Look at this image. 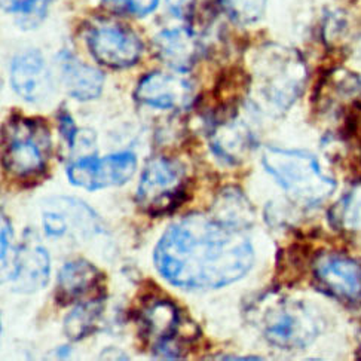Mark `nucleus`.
I'll return each mask as SVG.
<instances>
[{
  "label": "nucleus",
  "mask_w": 361,
  "mask_h": 361,
  "mask_svg": "<svg viewBox=\"0 0 361 361\" xmlns=\"http://www.w3.org/2000/svg\"><path fill=\"white\" fill-rule=\"evenodd\" d=\"M164 279L185 290H214L241 280L255 253L241 229L213 216L190 214L165 231L155 248Z\"/></svg>",
  "instance_id": "f257e3e1"
},
{
  "label": "nucleus",
  "mask_w": 361,
  "mask_h": 361,
  "mask_svg": "<svg viewBox=\"0 0 361 361\" xmlns=\"http://www.w3.org/2000/svg\"><path fill=\"white\" fill-rule=\"evenodd\" d=\"M262 161L275 182L299 204L318 205L335 190V180L324 174L320 164L308 152L269 147Z\"/></svg>",
  "instance_id": "f03ea898"
},
{
  "label": "nucleus",
  "mask_w": 361,
  "mask_h": 361,
  "mask_svg": "<svg viewBox=\"0 0 361 361\" xmlns=\"http://www.w3.org/2000/svg\"><path fill=\"white\" fill-rule=\"evenodd\" d=\"M49 154V133L40 121L12 118L4 130V169L17 178L45 173Z\"/></svg>",
  "instance_id": "7ed1b4c3"
},
{
  "label": "nucleus",
  "mask_w": 361,
  "mask_h": 361,
  "mask_svg": "<svg viewBox=\"0 0 361 361\" xmlns=\"http://www.w3.org/2000/svg\"><path fill=\"white\" fill-rule=\"evenodd\" d=\"M257 326L265 339L283 350H298L310 345L318 335V323L314 315L296 300H274L257 308Z\"/></svg>",
  "instance_id": "20e7f679"
},
{
  "label": "nucleus",
  "mask_w": 361,
  "mask_h": 361,
  "mask_svg": "<svg viewBox=\"0 0 361 361\" xmlns=\"http://www.w3.org/2000/svg\"><path fill=\"white\" fill-rule=\"evenodd\" d=\"M188 198V178L183 166L174 159L149 161L138 183L137 204L152 216L171 213Z\"/></svg>",
  "instance_id": "39448f33"
},
{
  "label": "nucleus",
  "mask_w": 361,
  "mask_h": 361,
  "mask_svg": "<svg viewBox=\"0 0 361 361\" xmlns=\"http://www.w3.org/2000/svg\"><path fill=\"white\" fill-rule=\"evenodd\" d=\"M137 170V159L130 152L106 158H85L67 169L68 180L87 190H99L127 183Z\"/></svg>",
  "instance_id": "423d86ee"
},
{
  "label": "nucleus",
  "mask_w": 361,
  "mask_h": 361,
  "mask_svg": "<svg viewBox=\"0 0 361 361\" xmlns=\"http://www.w3.org/2000/svg\"><path fill=\"white\" fill-rule=\"evenodd\" d=\"M95 61L110 68H127L142 57L143 45L138 36L127 27L106 24L94 27L87 37Z\"/></svg>",
  "instance_id": "0eeeda50"
},
{
  "label": "nucleus",
  "mask_w": 361,
  "mask_h": 361,
  "mask_svg": "<svg viewBox=\"0 0 361 361\" xmlns=\"http://www.w3.org/2000/svg\"><path fill=\"white\" fill-rule=\"evenodd\" d=\"M314 279L322 291L343 302L361 299V265L339 253H326L314 262Z\"/></svg>",
  "instance_id": "6e6552de"
},
{
  "label": "nucleus",
  "mask_w": 361,
  "mask_h": 361,
  "mask_svg": "<svg viewBox=\"0 0 361 361\" xmlns=\"http://www.w3.org/2000/svg\"><path fill=\"white\" fill-rule=\"evenodd\" d=\"M259 76L269 100L279 106H288L302 87L305 71L293 54L271 51L259 63Z\"/></svg>",
  "instance_id": "1a4fd4ad"
},
{
  "label": "nucleus",
  "mask_w": 361,
  "mask_h": 361,
  "mask_svg": "<svg viewBox=\"0 0 361 361\" xmlns=\"http://www.w3.org/2000/svg\"><path fill=\"white\" fill-rule=\"evenodd\" d=\"M104 275L85 259L68 262L59 274L55 302L61 307L73 303L102 300L104 298Z\"/></svg>",
  "instance_id": "9d476101"
},
{
  "label": "nucleus",
  "mask_w": 361,
  "mask_h": 361,
  "mask_svg": "<svg viewBox=\"0 0 361 361\" xmlns=\"http://www.w3.org/2000/svg\"><path fill=\"white\" fill-rule=\"evenodd\" d=\"M193 95L192 83L177 75L155 72L143 78L138 83L137 100L157 109L186 107Z\"/></svg>",
  "instance_id": "9b49d317"
},
{
  "label": "nucleus",
  "mask_w": 361,
  "mask_h": 361,
  "mask_svg": "<svg viewBox=\"0 0 361 361\" xmlns=\"http://www.w3.org/2000/svg\"><path fill=\"white\" fill-rule=\"evenodd\" d=\"M11 83L16 92L30 103L45 100L52 91V80L48 67L36 51L17 55L11 66Z\"/></svg>",
  "instance_id": "f8f14e48"
},
{
  "label": "nucleus",
  "mask_w": 361,
  "mask_h": 361,
  "mask_svg": "<svg viewBox=\"0 0 361 361\" xmlns=\"http://www.w3.org/2000/svg\"><path fill=\"white\" fill-rule=\"evenodd\" d=\"M49 268L47 250L32 240H25L13 253V263L11 274L8 275V281L17 291L32 293V291L47 286Z\"/></svg>",
  "instance_id": "ddd939ff"
},
{
  "label": "nucleus",
  "mask_w": 361,
  "mask_h": 361,
  "mask_svg": "<svg viewBox=\"0 0 361 361\" xmlns=\"http://www.w3.org/2000/svg\"><path fill=\"white\" fill-rule=\"evenodd\" d=\"M155 52L165 64L185 72L200 57V40L189 29H173L159 33L154 39Z\"/></svg>",
  "instance_id": "4468645a"
},
{
  "label": "nucleus",
  "mask_w": 361,
  "mask_h": 361,
  "mask_svg": "<svg viewBox=\"0 0 361 361\" xmlns=\"http://www.w3.org/2000/svg\"><path fill=\"white\" fill-rule=\"evenodd\" d=\"M60 66L66 90L73 99L88 102L102 94L104 76L95 67L79 61L68 52L60 54Z\"/></svg>",
  "instance_id": "2eb2a0df"
},
{
  "label": "nucleus",
  "mask_w": 361,
  "mask_h": 361,
  "mask_svg": "<svg viewBox=\"0 0 361 361\" xmlns=\"http://www.w3.org/2000/svg\"><path fill=\"white\" fill-rule=\"evenodd\" d=\"M138 320H140L143 338L152 342V348L161 342L176 339L182 327V317L176 305L169 300L152 302Z\"/></svg>",
  "instance_id": "dca6fc26"
},
{
  "label": "nucleus",
  "mask_w": 361,
  "mask_h": 361,
  "mask_svg": "<svg viewBox=\"0 0 361 361\" xmlns=\"http://www.w3.org/2000/svg\"><path fill=\"white\" fill-rule=\"evenodd\" d=\"M102 311V300L79 303L78 307L66 317V336L71 341H80L91 335L97 329V323H99Z\"/></svg>",
  "instance_id": "f3484780"
},
{
  "label": "nucleus",
  "mask_w": 361,
  "mask_h": 361,
  "mask_svg": "<svg viewBox=\"0 0 361 361\" xmlns=\"http://www.w3.org/2000/svg\"><path fill=\"white\" fill-rule=\"evenodd\" d=\"M217 208L213 217L220 224H225L233 228H244L253 217V212L250 208L248 201L237 190L221 193V198L216 202Z\"/></svg>",
  "instance_id": "a211bd4d"
},
{
  "label": "nucleus",
  "mask_w": 361,
  "mask_h": 361,
  "mask_svg": "<svg viewBox=\"0 0 361 361\" xmlns=\"http://www.w3.org/2000/svg\"><path fill=\"white\" fill-rule=\"evenodd\" d=\"M224 131H216L212 138V147L214 154L225 161L235 162L250 146V134L244 128H238L228 122L221 123Z\"/></svg>",
  "instance_id": "6ab92c4d"
},
{
  "label": "nucleus",
  "mask_w": 361,
  "mask_h": 361,
  "mask_svg": "<svg viewBox=\"0 0 361 361\" xmlns=\"http://www.w3.org/2000/svg\"><path fill=\"white\" fill-rule=\"evenodd\" d=\"M331 221L341 229L361 231V186L353 189L331 210Z\"/></svg>",
  "instance_id": "aec40b11"
},
{
  "label": "nucleus",
  "mask_w": 361,
  "mask_h": 361,
  "mask_svg": "<svg viewBox=\"0 0 361 361\" xmlns=\"http://www.w3.org/2000/svg\"><path fill=\"white\" fill-rule=\"evenodd\" d=\"M267 0H224L229 16L240 23L257 21L265 11Z\"/></svg>",
  "instance_id": "412c9836"
},
{
  "label": "nucleus",
  "mask_w": 361,
  "mask_h": 361,
  "mask_svg": "<svg viewBox=\"0 0 361 361\" xmlns=\"http://www.w3.org/2000/svg\"><path fill=\"white\" fill-rule=\"evenodd\" d=\"M159 0H103V4L115 12L145 17L158 6Z\"/></svg>",
  "instance_id": "4be33fe9"
},
{
  "label": "nucleus",
  "mask_w": 361,
  "mask_h": 361,
  "mask_svg": "<svg viewBox=\"0 0 361 361\" xmlns=\"http://www.w3.org/2000/svg\"><path fill=\"white\" fill-rule=\"evenodd\" d=\"M51 4V0H6L5 9L8 12L21 13V16L32 18L36 17L40 20L44 17L47 6Z\"/></svg>",
  "instance_id": "5701e85b"
},
{
  "label": "nucleus",
  "mask_w": 361,
  "mask_h": 361,
  "mask_svg": "<svg viewBox=\"0 0 361 361\" xmlns=\"http://www.w3.org/2000/svg\"><path fill=\"white\" fill-rule=\"evenodd\" d=\"M42 220H44V229L49 237H61L67 232V221L60 213L45 212Z\"/></svg>",
  "instance_id": "b1692460"
},
{
  "label": "nucleus",
  "mask_w": 361,
  "mask_h": 361,
  "mask_svg": "<svg viewBox=\"0 0 361 361\" xmlns=\"http://www.w3.org/2000/svg\"><path fill=\"white\" fill-rule=\"evenodd\" d=\"M197 0H166L170 11L178 18H189L195 8Z\"/></svg>",
  "instance_id": "393cba45"
},
{
  "label": "nucleus",
  "mask_w": 361,
  "mask_h": 361,
  "mask_svg": "<svg viewBox=\"0 0 361 361\" xmlns=\"http://www.w3.org/2000/svg\"><path fill=\"white\" fill-rule=\"evenodd\" d=\"M60 131L64 135L67 143L71 145V146H73L75 137L78 134V130L75 127V122L72 121V118H71V115H68V114H61L60 115Z\"/></svg>",
  "instance_id": "a878e982"
},
{
  "label": "nucleus",
  "mask_w": 361,
  "mask_h": 361,
  "mask_svg": "<svg viewBox=\"0 0 361 361\" xmlns=\"http://www.w3.org/2000/svg\"><path fill=\"white\" fill-rule=\"evenodd\" d=\"M12 243V228L6 217H2V263L8 259V250H11Z\"/></svg>",
  "instance_id": "bb28decb"
}]
</instances>
